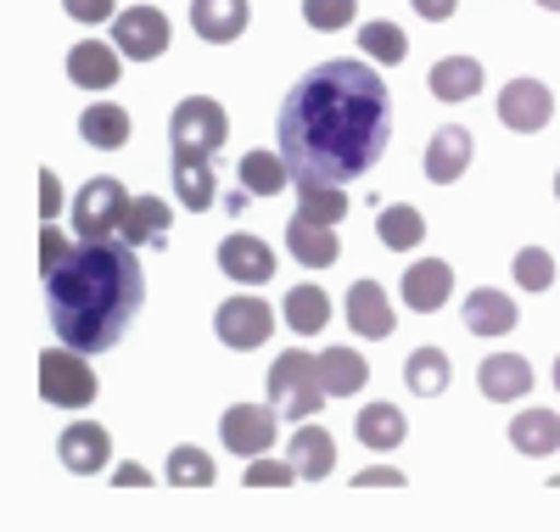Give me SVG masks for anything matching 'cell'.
I'll return each instance as SVG.
<instances>
[{
    "label": "cell",
    "instance_id": "1",
    "mask_svg": "<svg viewBox=\"0 0 560 532\" xmlns=\"http://www.w3.org/2000/svg\"><path fill=\"white\" fill-rule=\"evenodd\" d=\"M393 135V102L387 79L370 62H319L308 68L275 118L280 158L292 163L298 180H359L382 163Z\"/></svg>",
    "mask_w": 560,
    "mask_h": 532
},
{
    "label": "cell",
    "instance_id": "2",
    "mask_svg": "<svg viewBox=\"0 0 560 532\" xmlns=\"http://www.w3.org/2000/svg\"><path fill=\"white\" fill-rule=\"evenodd\" d=\"M147 298V275H140L135 241H79V247L45 269V309L68 348L79 354H107L124 343L129 320Z\"/></svg>",
    "mask_w": 560,
    "mask_h": 532
},
{
    "label": "cell",
    "instance_id": "3",
    "mask_svg": "<svg viewBox=\"0 0 560 532\" xmlns=\"http://www.w3.org/2000/svg\"><path fill=\"white\" fill-rule=\"evenodd\" d=\"M331 398L319 381V359L303 354V348H287L275 365H269V404L287 415V420H308L319 415V404Z\"/></svg>",
    "mask_w": 560,
    "mask_h": 532
},
{
    "label": "cell",
    "instance_id": "4",
    "mask_svg": "<svg viewBox=\"0 0 560 532\" xmlns=\"http://www.w3.org/2000/svg\"><path fill=\"white\" fill-rule=\"evenodd\" d=\"M39 398L57 409H90L96 404V370H90V354L79 348H45L39 354Z\"/></svg>",
    "mask_w": 560,
    "mask_h": 532
},
{
    "label": "cell",
    "instance_id": "5",
    "mask_svg": "<svg viewBox=\"0 0 560 532\" xmlns=\"http://www.w3.org/2000/svg\"><path fill=\"white\" fill-rule=\"evenodd\" d=\"M129 203H135V197H129L118 180H90V185L79 190V203H73V230H79L84 241H113V235H124Z\"/></svg>",
    "mask_w": 560,
    "mask_h": 532
},
{
    "label": "cell",
    "instance_id": "6",
    "mask_svg": "<svg viewBox=\"0 0 560 532\" xmlns=\"http://www.w3.org/2000/svg\"><path fill=\"white\" fill-rule=\"evenodd\" d=\"M168 140L185 147V152L213 158L230 140V118H224V107L213 102V95H185V102L174 107V118H168Z\"/></svg>",
    "mask_w": 560,
    "mask_h": 532
},
{
    "label": "cell",
    "instance_id": "7",
    "mask_svg": "<svg viewBox=\"0 0 560 532\" xmlns=\"http://www.w3.org/2000/svg\"><path fill=\"white\" fill-rule=\"evenodd\" d=\"M275 404H230L224 415H219V438H224V449L230 454H242V460H258V454H269V443H275Z\"/></svg>",
    "mask_w": 560,
    "mask_h": 532
},
{
    "label": "cell",
    "instance_id": "8",
    "mask_svg": "<svg viewBox=\"0 0 560 532\" xmlns=\"http://www.w3.org/2000/svg\"><path fill=\"white\" fill-rule=\"evenodd\" d=\"M213 331H219V343H224V348H236V354L264 348V343H269V331H275V309H269L264 298H230V303H219Z\"/></svg>",
    "mask_w": 560,
    "mask_h": 532
},
{
    "label": "cell",
    "instance_id": "9",
    "mask_svg": "<svg viewBox=\"0 0 560 532\" xmlns=\"http://www.w3.org/2000/svg\"><path fill=\"white\" fill-rule=\"evenodd\" d=\"M168 18L158 12V7H129V12H118L113 18V45L124 57H135V62H152V57H163L168 51Z\"/></svg>",
    "mask_w": 560,
    "mask_h": 532
},
{
    "label": "cell",
    "instance_id": "10",
    "mask_svg": "<svg viewBox=\"0 0 560 532\" xmlns=\"http://www.w3.org/2000/svg\"><path fill=\"white\" fill-rule=\"evenodd\" d=\"M549 118H555V95H549V84H538V79H510V84L499 90V124H504V129L538 135Z\"/></svg>",
    "mask_w": 560,
    "mask_h": 532
},
{
    "label": "cell",
    "instance_id": "11",
    "mask_svg": "<svg viewBox=\"0 0 560 532\" xmlns=\"http://www.w3.org/2000/svg\"><path fill=\"white\" fill-rule=\"evenodd\" d=\"M404 303L415 309V314H438L448 298H454V269L443 264V258H420V264H409L404 269Z\"/></svg>",
    "mask_w": 560,
    "mask_h": 532
},
{
    "label": "cell",
    "instance_id": "12",
    "mask_svg": "<svg viewBox=\"0 0 560 532\" xmlns=\"http://www.w3.org/2000/svg\"><path fill=\"white\" fill-rule=\"evenodd\" d=\"M337 224H319V219H308V213H292V224H287V253L303 264V269H331L337 258H342V241L331 235Z\"/></svg>",
    "mask_w": 560,
    "mask_h": 532
},
{
    "label": "cell",
    "instance_id": "13",
    "mask_svg": "<svg viewBox=\"0 0 560 532\" xmlns=\"http://www.w3.org/2000/svg\"><path fill=\"white\" fill-rule=\"evenodd\" d=\"M57 454H62V465H68L73 476H96V471L113 460V438H107V426H96V420H73V426L62 431Z\"/></svg>",
    "mask_w": 560,
    "mask_h": 532
},
{
    "label": "cell",
    "instance_id": "14",
    "mask_svg": "<svg viewBox=\"0 0 560 532\" xmlns=\"http://www.w3.org/2000/svg\"><path fill=\"white\" fill-rule=\"evenodd\" d=\"M124 73V51L118 45H102V39H79L68 51V79L79 90H113Z\"/></svg>",
    "mask_w": 560,
    "mask_h": 532
},
{
    "label": "cell",
    "instance_id": "15",
    "mask_svg": "<svg viewBox=\"0 0 560 532\" xmlns=\"http://www.w3.org/2000/svg\"><path fill=\"white\" fill-rule=\"evenodd\" d=\"M219 269L230 280H247V286H264L275 280V247L258 235H224L219 241Z\"/></svg>",
    "mask_w": 560,
    "mask_h": 532
},
{
    "label": "cell",
    "instance_id": "16",
    "mask_svg": "<svg viewBox=\"0 0 560 532\" xmlns=\"http://www.w3.org/2000/svg\"><path fill=\"white\" fill-rule=\"evenodd\" d=\"M348 331L353 336H370V343H382L393 336V303L376 280H353L348 286Z\"/></svg>",
    "mask_w": 560,
    "mask_h": 532
},
{
    "label": "cell",
    "instance_id": "17",
    "mask_svg": "<svg viewBox=\"0 0 560 532\" xmlns=\"http://www.w3.org/2000/svg\"><path fill=\"white\" fill-rule=\"evenodd\" d=\"M477 381H482V398L510 404V398H527L533 393V365L522 354H488L477 365Z\"/></svg>",
    "mask_w": 560,
    "mask_h": 532
},
{
    "label": "cell",
    "instance_id": "18",
    "mask_svg": "<svg viewBox=\"0 0 560 532\" xmlns=\"http://www.w3.org/2000/svg\"><path fill=\"white\" fill-rule=\"evenodd\" d=\"M247 18H253L247 0H191V28H197L208 45L242 39V34H247Z\"/></svg>",
    "mask_w": 560,
    "mask_h": 532
},
{
    "label": "cell",
    "instance_id": "19",
    "mask_svg": "<svg viewBox=\"0 0 560 532\" xmlns=\"http://www.w3.org/2000/svg\"><path fill=\"white\" fill-rule=\"evenodd\" d=\"M174 190H179V203L191 208V213H208L219 203V185H213V169H208L202 152L174 147Z\"/></svg>",
    "mask_w": 560,
    "mask_h": 532
},
{
    "label": "cell",
    "instance_id": "20",
    "mask_svg": "<svg viewBox=\"0 0 560 532\" xmlns=\"http://www.w3.org/2000/svg\"><path fill=\"white\" fill-rule=\"evenodd\" d=\"M459 320L477 336H504V331H516V303H510L504 292H493V286H477V292L465 298Z\"/></svg>",
    "mask_w": 560,
    "mask_h": 532
},
{
    "label": "cell",
    "instance_id": "21",
    "mask_svg": "<svg viewBox=\"0 0 560 532\" xmlns=\"http://www.w3.org/2000/svg\"><path fill=\"white\" fill-rule=\"evenodd\" d=\"M465 163H471V135H465L459 124L438 129L432 147H427V180L432 185H454L465 174Z\"/></svg>",
    "mask_w": 560,
    "mask_h": 532
},
{
    "label": "cell",
    "instance_id": "22",
    "mask_svg": "<svg viewBox=\"0 0 560 532\" xmlns=\"http://www.w3.org/2000/svg\"><path fill=\"white\" fill-rule=\"evenodd\" d=\"M287 454H292V465H298L303 482H325V476H331V465H337V443H331V431H325V426H298Z\"/></svg>",
    "mask_w": 560,
    "mask_h": 532
},
{
    "label": "cell",
    "instance_id": "23",
    "mask_svg": "<svg viewBox=\"0 0 560 532\" xmlns=\"http://www.w3.org/2000/svg\"><path fill=\"white\" fill-rule=\"evenodd\" d=\"M79 135H84V147L118 152V147H129V113L118 102H90L79 113Z\"/></svg>",
    "mask_w": 560,
    "mask_h": 532
},
{
    "label": "cell",
    "instance_id": "24",
    "mask_svg": "<svg viewBox=\"0 0 560 532\" xmlns=\"http://www.w3.org/2000/svg\"><path fill=\"white\" fill-rule=\"evenodd\" d=\"M510 449L527 454V460L555 454V449H560V415H549V409H527V415H516V420H510Z\"/></svg>",
    "mask_w": 560,
    "mask_h": 532
},
{
    "label": "cell",
    "instance_id": "25",
    "mask_svg": "<svg viewBox=\"0 0 560 532\" xmlns=\"http://www.w3.org/2000/svg\"><path fill=\"white\" fill-rule=\"evenodd\" d=\"M353 431H359V443L364 449H398L404 443V431H409V420H404V409L398 404H364L359 415H353Z\"/></svg>",
    "mask_w": 560,
    "mask_h": 532
},
{
    "label": "cell",
    "instance_id": "26",
    "mask_svg": "<svg viewBox=\"0 0 560 532\" xmlns=\"http://www.w3.org/2000/svg\"><path fill=\"white\" fill-rule=\"evenodd\" d=\"M432 95L438 102H471V95L482 90V62L477 57H443L432 62Z\"/></svg>",
    "mask_w": 560,
    "mask_h": 532
},
{
    "label": "cell",
    "instance_id": "27",
    "mask_svg": "<svg viewBox=\"0 0 560 532\" xmlns=\"http://www.w3.org/2000/svg\"><path fill=\"white\" fill-rule=\"evenodd\" d=\"M280 309H287V325H292L298 336H319L325 325H331V298H325V286H308V280L292 286Z\"/></svg>",
    "mask_w": 560,
    "mask_h": 532
},
{
    "label": "cell",
    "instance_id": "28",
    "mask_svg": "<svg viewBox=\"0 0 560 532\" xmlns=\"http://www.w3.org/2000/svg\"><path fill=\"white\" fill-rule=\"evenodd\" d=\"M319 381H325V393H331V398H353L359 386L370 381V365L353 348H325L319 354Z\"/></svg>",
    "mask_w": 560,
    "mask_h": 532
},
{
    "label": "cell",
    "instance_id": "29",
    "mask_svg": "<svg viewBox=\"0 0 560 532\" xmlns=\"http://www.w3.org/2000/svg\"><path fill=\"white\" fill-rule=\"evenodd\" d=\"M404 386L415 398H438L443 386H448V354L443 348H415L404 359Z\"/></svg>",
    "mask_w": 560,
    "mask_h": 532
},
{
    "label": "cell",
    "instance_id": "30",
    "mask_svg": "<svg viewBox=\"0 0 560 532\" xmlns=\"http://www.w3.org/2000/svg\"><path fill=\"white\" fill-rule=\"evenodd\" d=\"M124 241H135V247H163V241H168V203L135 197L129 219H124Z\"/></svg>",
    "mask_w": 560,
    "mask_h": 532
},
{
    "label": "cell",
    "instance_id": "31",
    "mask_svg": "<svg viewBox=\"0 0 560 532\" xmlns=\"http://www.w3.org/2000/svg\"><path fill=\"white\" fill-rule=\"evenodd\" d=\"M298 213L319 219V224H342L348 213V190L337 180H298Z\"/></svg>",
    "mask_w": 560,
    "mask_h": 532
},
{
    "label": "cell",
    "instance_id": "32",
    "mask_svg": "<svg viewBox=\"0 0 560 532\" xmlns=\"http://www.w3.org/2000/svg\"><path fill=\"white\" fill-rule=\"evenodd\" d=\"M376 235H382V247L409 253V247H420V241H427V219H420L409 203H393V208L376 213Z\"/></svg>",
    "mask_w": 560,
    "mask_h": 532
},
{
    "label": "cell",
    "instance_id": "33",
    "mask_svg": "<svg viewBox=\"0 0 560 532\" xmlns=\"http://www.w3.org/2000/svg\"><path fill=\"white\" fill-rule=\"evenodd\" d=\"M298 174H292V163L280 158V152H247L242 158V185L247 190H258V197H275V190H287Z\"/></svg>",
    "mask_w": 560,
    "mask_h": 532
},
{
    "label": "cell",
    "instance_id": "34",
    "mask_svg": "<svg viewBox=\"0 0 560 532\" xmlns=\"http://www.w3.org/2000/svg\"><path fill=\"white\" fill-rule=\"evenodd\" d=\"M213 460L202 454V449H191V443H179L174 454H168V482L174 488H213Z\"/></svg>",
    "mask_w": 560,
    "mask_h": 532
},
{
    "label": "cell",
    "instance_id": "35",
    "mask_svg": "<svg viewBox=\"0 0 560 532\" xmlns=\"http://www.w3.org/2000/svg\"><path fill=\"white\" fill-rule=\"evenodd\" d=\"M359 51L376 57V62H404L409 57V39H404L398 23H364L359 28Z\"/></svg>",
    "mask_w": 560,
    "mask_h": 532
},
{
    "label": "cell",
    "instance_id": "36",
    "mask_svg": "<svg viewBox=\"0 0 560 532\" xmlns=\"http://www.w3.org/2000/svg\"><path fill=\"white\" fill-rule=\"evenodd\" d=\"M353 12H359V0H303L308 28H325V34L348 28V23H353Z\"/></svg>",
    "mask_w": 560,
    "mask_h": 532
},
{
    "label": "cell",
    "instance_id": "37",
    "mask_svg": "<svg viewBox=\"0 0 560 532\" xmlns=\"http://www.w3.org/2000/svg\"><path fill=\"white\" fill-rule=\"evenodd\" d=\"M516 280L527 286V292H549L555 286V258L544 247H522L516 253Z\"/></svg>",
    "mask_w": 560,
    "mask_h": 532
},
{
    "label": "cell",
    "instance_id": "38",
    "mask_svg": "<svg viewBox=\"0 0 560 532\" xmlns=\"http://www.w3.org/2000/svg\"><path fill=\"white\" fill-rule=\"evenodd\" d=\"M287 482H298L292 454H287V460H253V465H247V488H287Z\"/></svg>",
    "mask_w": 560,
    "mask_h": 532
},
{
    "label": "cell",
    "instance_id": "39",
    "mask_svg": "<svg viewBox=\"0 0 560 532\" xmlns=\"http://www.w3.org/2000/svg\"><path fill=\"white\" fill-rule=\"evenodd\" d=\"M68 253H73V241H68L57 224H45V235H39V275H45V269H57Z\"/></svg>",
    "mask_w": 560,
    "mask_h": 532
},
{
    "label": "cell",
    "instance_id": "40",
    "mask_svg": "<svg viewBox=\"0 0 560 532\" xmlns=\"http://www.w3.org/2000/svg\"><path fill=\"white\" fill-rule=\"evenodd\" d=\"M62 12L79 18V23H107V18H118L113 0H62Z\"/></svg>",
    "mask_w": 560,
    "mask_h": 532
},
{
    "label": "cell",
    "instance_id": "41",
    "mask_svg": "<svg viewBox=\"0 0 560 532\" xmlns=\"http://www.w3.org/2000/svg\"><path fill=\"white\" fill-rule=\"evenodd\" d=\"M39 190H45V197H39V213H45V224H51V219H57V203H62V185H57L51 169L39 174Z\"/></svg>",
    "mask_w": 560,
    "mask_h": 532
},
{
    "label": "cell",
    "instance_id": "42",
    "mask_svg": "<svg viewBox=\"0 0 560 532\" xmlns=\"http://www.w3.org/2000/svg\"><path fill=\"white\" fill-rule=\"evenodd\" d=\"M353 488H404V476L387 471V465H376V471H359V476H353Z\"/></svg>",
    "mask_w": 560,
    "mask_h": 532
},
{
    "label": "cell",
    "instance_id": "43",
    "mask_svg": "<svg viewBox=\"0 0 560 532\" xmlns=\"http://www.w3.org/2000/svg\"><path fill=\"white\" fill-rule=\"evenodd\" d=\"M409 7H415L420 18H427V23H448V18H454V7H459V0H409Z\"/></svg>",
    "mask_w": 560,
    "mask_h": 532
},
{
    "label": "cell",
    "instance_id": "44",
    "mask_svg": "<svg viewBox=\"0 0 560 532\" xmlns=\"http://www.w3.org/2000/svg\"><path fill=\"white\" fill-rule=\"evenodd\" d=\"M118 482H124V488H140V482H147V471H135V465H124V471H118Z\"/></svg>",
    "mask_w": 560,
    "mask_h": 532
},
{
    "label": "cell",
    "instance_id": "45",
    "mask_svg": "<svg viewBox=\"0 0 560 532\" xmlns=\"http://www.w3.org/2000/svg\"><path fill=\"white\" fill-rule=\"evenodd\" d=\"M538 7H544V12H560V0H538Z\"/></svg>",
    "mask_w": 560,
    "mask_h": 532
},
{
    "label": "cell",
    "instance_id": "46",
    "mask_svg": "<svg viewBox=\"0 0 560 532\" xmlns=\"http://www.w3.org/2000/svg\"><path fill=\"white\" fill-rule=\"evenodd\" d=\"M555 386H560V359H555Z\"/></svg>",
    "mask_w": 560,
    "mask_h": 532
},
{
    "label": "cell",
    "instance_id": "47",
    "mask_svg": "<svg viewBox=\"0 0 560 532\" xmlns=\"http://www.w3.org/2000/svg\"><path fill=\"white\" fill-rule=\"evenodd\" d=\"M555 197H560V174H555Z\"/></svg>",
    "mask_w": 560,
    "mask_h": 532
}]
</instances>
